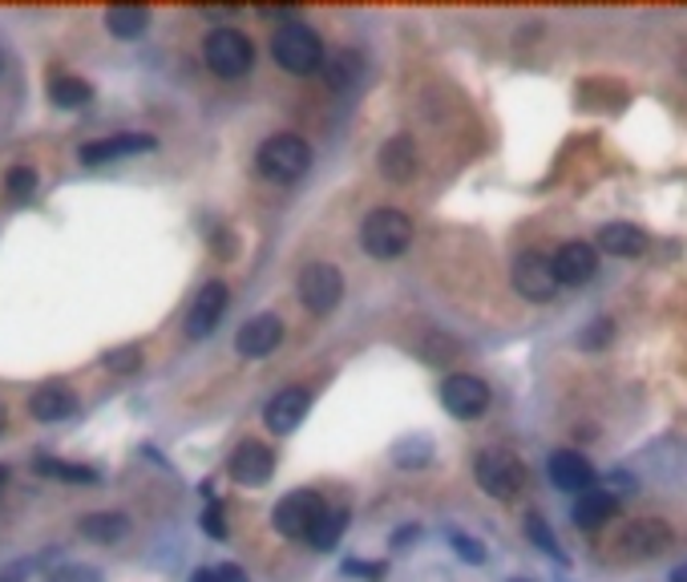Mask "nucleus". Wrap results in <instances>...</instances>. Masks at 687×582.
I'll return each mask as SVG.
<instances>
[{
	"mask_svg": "<svg viewBox=\"0 0 687 582\" xmlns=\"http://www.w3.org/2000/svg\"><path fill=\"white\" fill-rule=\"evenodd\" d=\"M271 57H276L279 69H288L295 78H307L316 73L328 57H324V40L312 25L304 21H291V25H279L276 37H271Z\"/></svg>",
	"mask_w": 687,
	"mask_h": 582,
	"instance_id": "f257e3e1",
	"label": "nucleus"
},
{
	"mask_svg": "<svg viewBox=\"0 0 687 582\" xmlns=\"http://www.w3.org/2000/svg\"><path fill=\"white\" fill-rule=\"evenodd\" d=\"M255 166L264 174L267 183H300L307 171H312V146L300 138V133H276V138H267L259 146V154H255Z\"/></svg>",
	"mask_w": 687,
	"mask_h": 582,
	"instance_id": "f03ea898",
	"label": "nucleus"
},
{
	"mask_svg": "<svg viewBox=\"0 0 687 582\" xmlns=\"http://www.w3.org/2000/svg\"><path fill=\"white\" fill-rule=\"evenodd\" d=\"M360 243L372 259H397V255L409 252L412 219L405 211H393V207H376L360 223Z\"/></svg>",
	"mask_w": 687,
	"mask_h": 582,
	"instance_id": "7ed1b4c3",
	"label": "nucleus"
},
{
	"mask_svg": "<svg viewBox=\"0 0 687 582\" xmlns=\"http://www.w3.org/2000/svg\"><path fill=\"white\" fill-rule=\"evenodd\" d=\"M675 529L663 522V517H631L627 526L615 534L610 543V555L619 562H648V558H660L663 550H672Z\"/></svg>",
	"mask_w": 687,
	"mask_h": 582,
	"instance_id": "20e7f679",
	"label": "nucleus"
},
{
	"mask_svg": "<svg viewBox=\"0 0 687 582\" xmlns=\"http://www.w3.org/2000/svg\"><path fill=\"white\" fill-rule=\"evenodd\" d=\"M202 61L219 78H247L255 66V45L238 28H214L202 40Z\"/></svg>",
	"mask_w": 687,
	"mask_h": 582,
	"instance_id": "39448f33",
	"label": "nucleus"
},
{
	"mask_svg": "<svg viewBox=\"0 0 687 582\" xmlns=\"http://www.w3.org/2000/svg\"><path fill=\"white\" fill-rule=\"evenodd\" d=\"M474 477H477V486H481L489 498L510 502V498H517V493H522V486H526V465L517 462L514 453L486 450L481 457H477Z\"/></svg>",
	"mask_w": 687,
	"mask_h": 582,
	"instance_id": "423d86ee",
	"label": "nucleus"
},
{
	"mask_svg": "<svg viewBox=\"0 0 687 582\" xmlns=\"http://www.w3.org/2000/svg\"><path fill=\"white\" fill-rule=\"evenodd\" d=\"M510 279H514L517 295L529 300V304H550V300L558 295V288H562L555 276V259H546V255H538V252L517 255Z\"/></svg>",
	"mask_w": 687,
	"mask_h": 582,
	"instance_id": "0eeeda50",
	"label": "nucleus"
},
{
	"mask_svg": "<svg viewBox=\"0 0 687 582\" xmlns=\"http://www.w3.org/2000/svg\"><path fill=\"white\" fill-rule=\"evenodd\" d=\"M324 498L312 490H295V493H283L279 498V505L271 510V522H276V529L283 534V538H307L312 529H316V522L324 517Z\"/></svg>",
	"mask_w": 687,
	"mask_h": 582,
	"instance_id": "6e6552de",
	"label": "nucleus"
},
{
	"mask_svg": "<svg viewBox=\"0 0 687 582\" xmlns=\"http://www.w3.org/2000/svg\"><path fill=\"white\" fill-rule=\"evenodd\" d=\"M300 300H304L307 312L316 316H328L331 307L344 300V276L340 267L331 264H307L300 271Z\"/></svg>",
	"mask_w": 687,
	"mask_h": 582,
	"instance_id": "1a4fd4ad",
	"label": "nucleus"
},
{
	"mask_svg": "<svg viewBox=\"0 0 687 582\" xmlns=\"http://www.w3.org/2000/svg\"><path fill=\"white\" fill-rule=\"evenodd\" d=\"M441 405L462 417V421H477L481 412L489 409V388L481 376H469V372H457L450 381L441 384Z\"/></svg>",
	"mask_w": 687,
	"mask_h": 582,
	"instance_id": "9d476101",
	"label": "nucleus"
},
{
	"mask_svg": "<svg viewBox=\"0 0 687 582\" xmlns=\"http://www.w3.org/2000/svg\"><path fill=\"white\" fill-rule=\"evenodd\" d=\"M307 409H312V388L291 384V388H279L276 397L267 400L264 421H267V429H271V433L288 436V433H295V424L307 417Z\"/></svg>",
	"mask_w": 687,
	"mask_h": 582,
	"instance_id": "9b49d317",
	"label": "nucleus"
},
{
	"mask_svg": "<svg viewBox=\"0 0 687 582\" xmlns=\"http://www.w3.org/2000/svg\"><path fill=\"white\" fill-rule=\"evenodd\" d=\"M226 300H231L226 283L211 279V283H207V288H202L199 295H195L190 312H186V336H190V340H202V336H211V331L219 328L223 312H226Z\"/></svg>",
	"mask_w": 687,
	"mask_h": 582,
	"instance_id": "f8f14e48",
	"label": "nucleus"
},
{
	"mask_svg": "<svg viewBox=\"0 0 687 582\" xmlns=\"http://www.w3.org/2000/svg\"><path fill=\"white\" fill-rule=\"evenodd\" d=\"M598 271V247L582 243V238H570L555 252V276L562 288H579L586 279H595Z\"/></svg>",
	"mask_w": 687,
	"mask_h": 582,
	"instance_id": "ddd939ff",
	"label": "nucleus"
},
{
	"mask_svg": "<svg viewBox=\"0 0 687 582\" xmlns=\"http://www.w3.org/2000/svg\"><path fill=\"white\" fill-rule=\"evenodd\" d=\"M226 469H231V477H235L238 486H264L267 477L276 474V453L267 450L264 441H243V445L231 453Z\"/></svg>",
	"mask_w": 687,
	"mask_h": 582,
	"instance_id": "4468645a",
	"label": "nucleus"
},
{
	"mask_svg": "<svg viewBox=\"0 0 687 582\" xmlns=\"http://www.w3.org/2000/svg\"><path fill=\"white\" fill-rule=\"evenodd\" d=\"M154 138L150 133H118V138H97V142H85L78 150V159L85 166H102V162H118V159H130V154H145V150H154Z\"/></svg>",
	"mask_w": 687,
	"mask_h": 582,
	"instance_id": "2eb2a0df",
	"label": "nucleus"
},
{
	"mask_svg": "<svg viewBox=\"0 0 687 582\" xmlns=\"http://www.w3.org/2000/svg\"><path fill=\"white\" fill-rule=\"evenodd\" d=\"M279 340H283V324H279V316H255V319H247V324L238 328L235 348H238V357L264 360V357H271V352H276Z\"/></svg>",
	"mask_w": 687,
	"mask_h": 582,
	"instance_id": "dca6fc26",
	"label": "nucleus"
},
{
	"mask_svg": "<svg viewBox=\"0 0 687 582\" xmlns=\"http://www.w3.org/2000/svg\"><path fill=\"white\" fill-rule=\"evenodd\" d=\"M376 162H381V174L388 183H412V178H417V166H421V154H417L412 138L397 133V138H388V142L381 146Z\"/></svg>",
	"mask_w": 687,
	"mask_h": 582,
	"instance_id": "f3484780",
	"label": "nucleus"
},
{
	"mask_svg": "<svg viewBox=\"0 0 687 582\" xmlns=\"http://www.w3.org/2000/svg\"><path fill=\"white\" fill-rule=\"evenodd\" d=\"M546 469H550V481H555L562 493H586L595 486V469H591V462H586L582 453H570V450L555 453Z\"/></svg>",
	"mask_w": 687,
	"mask_h": 582,
	"instance_id": "a211bd4d",
	"label": "nucleus"
},
{
	"mask_svg": "<svg viewBox=\"0 0 687 582\" xmlns=\"http://www.w3.org/2000/svg\"><path fill=\"white\" fill-rule=\"evenodd\" d=\"M73 409H78V397H73V388H66V384H45L28 400V412L45 424L66 421V417H73Z\"/></svg>",
	"mask_w": 687,
	"mask_h": 582,
	"instance_id": "6ab92c4d",
	"label": "nucleus"
},
{
	"mask_svg": "<svg viewBox=\"0 0 687 582\" xmlns=\"http://www.w3.org/2000/svg\"><path fill=\"white\" fill-rule=\"evenodd\" d=\"M598 252L615 255V259H639L648 252V235L634 223H610L598 231Z\"/></svg>",
	"mask_w": 687,
	"mask_h": 582,
	"instance_id": "aec40b11",
	"label": "nucleus"
},
{
	"mask_svg": "<svg viewBox=\"0 0 687 582\" xmlns=\"http://www.w3.org/2000/svg\"><path fill=\"white\" fill-rule=\"evenodd\" d=\"M615 517V498L603 490H586L574 505V526L579 529H598Z\"/></svg>",
	"mask_w": 687,
	"mask_h": 582,
	"instance_id": "412c9836",
	"label": "nucleus"
},
{
	"mask_svg": "<svg viewBox=\"0 0 687 582\" xmlns=\"http://www.w3.org/2000/svg\"><path fill=\"white\" fill-rule=\"evenodd\" d=\"M145 25H150V13L142 4H114V9H106V28L118 40H138L145 33Z\"/></svg>",
	"mask_w": 687,
	"mask_h": 582,
	"instance_id": "4be33fe9",
	"label": "nucleus"
},
{
	"mask_svg": "<svg viewBox=\"0 0 687 582\" xmlns=\"http://www.w3.org/2000/svg\"><path fill=\"white\" fill-rule=\"evenodd\" d=\"M364 73V61H360L357 49H340V54L328 57V66H324V81H328L331 90H352Z\"/></svg>",
	"mask_w": 687,
	"mask_h": 582,
	"instance_id": "5701e85b",
	"label": "nucleus"
},
{
	"mask_svg": "<svg viewBox=\"0 0 687 582\" xmlns=\"http://www.w3.org/2000/svg\"><path fill=\"white\" fill-rule=\"evenodd\" d=\"M81 534L90 538V543H118L130 534V517L126 514H90L81 517Z\"/></svg>",
	"mask_w": 687,
	"mask_h": 582,
	"instance_id": "b1692460",
	"label": "nucleus"
},
{
	"mask_svg": "<svg viewBox=\"0 0 687 582\" xmlns=\"http://www.w3.org/2000/svg\"><path fill=\"white\" fill-rule=\"evenodd\" d=\"M49 97H54V106H61V109H81V106H90L93 90H90V81L57 73V78L49 81Z\"/></svg>",
	"mask_w": 687,
	"mask_h": 582,
	"instance_id": "393cba45",
	"label": "nucleus"
},
{
	"mask_svg": "<svg viewBox=\"0 0 687 582\" xmlns=\"http://www.w3.org/2000/svg\"><path fill=\"white\" fill-rule=\"evenodd\" d=\"M344 529H348V510H324V517L316 522V529L307 534V543L316 546V550H331V546L340 543Z\"/></svg>",
	"mask_w": 687,
	"mask_h": 582,
	"instance_id": "a878e982",
	"label": "nucleus"
},
{
	"mask_svg": "<svg viewBox=\"0 0 687 582\" xmlns=\"http://www.w3.org/2000/svg\"><path fill=\"white\" fill-rule=\"evenodd\" d=\"M4 195L13 202H28L37 195V171L33 166H13V171L4 174Z\"/></svg>",
	"mask_w": 687,
	"mask_h": 582,
	"instance_id": "bb28decb",
	"label": "nucleus"
},
{
	"mask_svg": "<svg viewBox=\"0 0 687 582\" xmlns=\"http://www.w3.org/2000/svg\"><path fill=\"white\" fill-rule=\"evenodd\" d=\"M526 534H529V543L538 546L543 555L558 558V562H567V555H562V546H558V538H555V529L546 526V517H543V514H529V517H526Z\"/></svg>",
	"mask_w": 687,
	"mask_h": 582,
	"instance_id": "cd10ccee",
	"label": "nucleus"
},
{
	"mask_svg": "<svg viewBox=\"0 0 687 582\" xmlns=\"http://www.w3.org/2000/svg\"><path fill=\"white\" fill-rule=\"evenodd\" d=\"M37 474L66 477V481H78V486H90V481H97V469H90V465H66V462H49V457H40V462H37Z\"/></svg>",
	"mask_w": 687,
	"mask_h": 582,
	"instance_id": "c85d7f7f",
	"label": "nucleus"
},
{
	"mask_svg": "<svg viewBox=\"0 0 687 582\" xmlns=\"http://www.w3.org/2000/svg\"><path fill=\"white\" fill-rule=\"evenodd\" d=\"M49 582H102V570L90 567V562H66L49 574Z\"/></svg>",
	"mask_w": 687,
	"mask_h": 582,
	"instance_id": "c756f323",
	"label": "nucleus"
},
{
	"mask_svg": "<svg viewBox=\"0 0 687 582\" xmlns=\"http://www.w3.org/2000/svg\"><path fill=\"white\" fill-rule=\"evenodd\" d=\"M450 543H453V550L469 562V567H481V562H486V546L477 543V538H469V534H462V529H453Z\"/></svg>",
	"mask_w": 687,
	"mask_h": 582,
	"instance_id": "7c9ffc66",
	"label": "nucleus"
},
{
	"mask_svg": "<svg viewBox=\"0 0 687 582\" xmlns=\"http://www.w3.org/2000/svg\"><path fill=\"white\" fill-rule=\"evenodd\" d=\"M106 364L114 372H133L138 364H142V348H118V352H109Z\"/></svg>",
	"mask_w": 687,
	"mask_h": 582,
	"instance_id": "2f4dec72",
	"label": "nucleus"
},
{
	"mask_svg": "<svg viewBox=\"0 0 687 582\" xmlns=\"http://www.w3.org/2000/svg\"><path fill=\"white\" fill-rule=\"evenodd\" d=\"M202 529H207L211 538H226V522H223V510H219V505H211V510L202 514Z\"/></svg>",
	"mask_w": 687,
	"mask_h": 582,
	"instance_id": "473e14b6",
	"label": "nucleus"
},
{
	"mask_svg": "<svg viewBox=\"0 0 687 582\" xmlns=\"http://www.w3.org/2000/svg\"><path fill=\"white\" fill-rule=\"evenodd\" d=\"M344 570L348 574H369V579H381L384 567H372V562H344Z\"/></svg>",
	"mask_w": 687,
	"mask_h": 582,
	"instance_id": "72a5a7b5",
	"label": "nucleus"
},
{
	"mask_svg": "<svg viewBox=\"0 0 687 582\" xmlns=\"http://www.w3.org/2000/svg\"><path fill=\"white\" fill-rule=\"evenodd\" d=\"M214 574H219V582H247V574H243V567H231V562H226V567H219V570H214Z\"/></svg>",
	"mask_w": 687,
	"mask_h": 582,
	"instance_id": "f704fd0d",
	"label": "nucleus"
},
{
	"mask_svg": "<svg viewBox=\"0 0 687 582\" xmlns=\"http://www.w3.org/2000/svg\"><path fill=\"white\" fill-rule=\"evenodd\" d=\"M0 582H25V567H9L0 574Z\"/></svg>",
	"mask_w": 687,
	"mask_h": 582,
	"instance_id": "c9c22d12",
	"label": "nucleus"
},
{
	"mask_svg": "<svg viewBox=\"0 0 687 582\" xmlns=\"http://www.w3.org/2000/svg\"><path fill=\"white\" fill-rule=\"evenodd\" d=\"M190 582H219V574H214V570H195Z\"/></svg>",
	"mask_w": 687,
	"mask_h": 582,
	"instance_id": "e433bc0d",
	"label": "nucleus"
},
{
	"mask_svg": "<svg viewBox=\"0 0 687 582\" xmlns=\"http://www.w3.org/2000/svg\"><path fill=\"white\" fill-rule=\"evenodd\" d=\"M672 582H687V562H684V567L672 570Z\"/></svg>",
	"mask_w": 687,
	"mask_h": 582,
	"instance_id": "4c0bfd02",
	"label": "nucleus"
},
{
	"mask_svg": "<svg viewBox=\"0 0 687 582\" xmlns=\"http://www.w3.org/2000/svg\"><path fill=\"white\" fill-rule=\"evenodd\" d=\"M4 481H9V465H0V493H4Z\"/></svg>",
	"mask_w": 687,
	"mask_h": 582,
	"instance_id": "58836bf2",
	"label": "nucleus"
},
{
	"mask_svg": "<svg viewBox=\"0 0 687 582\" xmlns=\"http://www.w3.org/2000/svg\"><path fill=\"white\" fill-rule=\"evenodd\" d=\"M0 429H4V405H0Z\"/></svg>",
	"mask_w": 687,
	"mask_h": 582,
	"instance_id": "ea45409f",
	"label": "nucleus"
},
{
	"mask_svg": "<svg viewBox=\"0 0 687 582\" xmlns=\"http://www.w3.org/2000/svg\"><path fill=\"white\" fill-rule=\"evenodd\" d=\"M510 582H534V579H510Z\"/></svg>",
	"mask_w": 687,
	"mask_h": 582,
	"instance_id": "a19ab883",
	"label": "nucleus"
},
{
	"mask_svg": "<svg viewBox=\"0 0 687 582\" xmlns=\"http://www.w3.org/2000/svg\"><path fill=\"white\" fill-rule=\"evenodd\" d=\"M0 66H4V61H0Z\"/></svg>",
	"mask_w": 687,
	"mask_h": 582,
	"instance_id": "79ce46f5",
	"label": "nucleus"
}]
</instances>
